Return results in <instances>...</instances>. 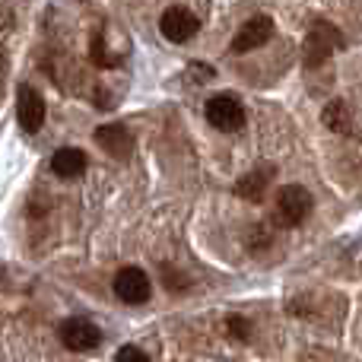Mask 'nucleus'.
Segmentation results:
<instances>
[{
	"label": "nucleus",
	"mask_w": 362,
	"mask_h": 362,
	"mask_svg": "<svg viewBox=\"0 0 362 362\" xmlns=\"http://www.w3.org/2000/svg\"><path fill=\"white\" fill-rule=\"evenodd\" d=\"M226 327H229V334H232V337H238V340H245L251 334L248 318H238V315H232V318L226 321Z\"/></svg>",
	"instance_id": "nucleus-14"
},
{
	"label": "nucleus",
	"mask_w": 362,
	"mask_h": 362,
	"mask_svg": "<svg viewBox=\"0 0 362 362\" xmlns=\"http://www.w3.org/2000/svg\"><path fill=\"white\" fill-rule=\"evenodd\" d=\"M57 337H61V344L67 346V350L86 353L102 344V327L86 318H67L57 325Z\"/></svg>",
	"instance_id": "nucleus-5"
},
{
	"label": "nucleus",
	"mask_w": 362,
	"mask_h": 362,
	"mask_svg": "<svg viewBox=\"0 0 362 362\" xmlns=\"http://www.w3.org/2000/svg\"><path fill=\"white\" fill-rule=\"evenodd\" d=\"M204 115H206V121H210L216 131H223V134H235V131H242L245 127V108H242V102H238L235 95L223 93V95L206 99Z\"/></svg>",
	"instance_id": "nucleus-3"
},
{
	"label": "nucleus",
	"mask_w": 362,
	"mask_h": 362,
	"mask_svg": "<svg viewBox=\"0 0 362 362\" xmlns=\"http://www.w3.org/2000/svg\"><path fill=\"white\" fill-rule=\"evenodd\" d=\"M95 144L102 146V150L108 153V156H115V159H127L131 156V150H134V137H131V131H127L124 124H102L99 131H95Z\"/></svg>",
	"instance_id": "nucleus-10"
},
{
	"label": "nucleus",
	"mask_w": 362,
	"mask_h": 362,
	"mask_svg": "<svg viewBox=\"0 0 362 362\" xmlns=\"http://www.w3.org/2000/svg\"><path fill=\"white\" fill-rule=\"evenodd\" d=\"M0 74H4V57H0Z\"/></svg>",
	"instance_id": "nucleus-16"
},
{
	"label": "nucleus",
	"mask_w": 362,
	"mask_h": 362,
	"mask_svg": "<svg viewBox=\"0 0 362 362\" xmlns=\"http://www.w3.org/2000/svg\"><path fill=\"white\" fill-rule=\"evenodd\" d=\"M197 29H200V19L194 16L187 6H169V10L159 16V32L175 45H185L187 38H194Z\"/></svg>",
	"instance_id": "nucleus-6"
},
{
	"label": "nucleus",
	"mask_w": 362,
	"mask_h": 362,
	"mask_svg": "<svg viewBox=\"0 0 362 362\" xmlns=\"http://www.w3.org/2000/svg\"><path fill=\"white\" fill-rule=\"evenodd\" d=\"M325 124L331 127V131H337V134H350L353 131V121H350V112H346V105L344 102H331V105L325 108Z\"/></svg>",
	"instance_id": "nucleus-12"
},
{
	"label": "nucleus",
	"mask_w": 362,
	"mask_h": 362,
	"mask_svg": "<svg viewBox=\"0 0 362 362\" xmlns=\"http://www.w3.org/2000/svg\"><path fill=\"white\" fill-rule=\"evenodd\" d=\"M115 362H150V356H146L140 346H121L118 356H115Z\"/></svg>",
	"instance_id": "nucleus-15"
},
{
	"label": "nucleus",
	"mask_w": 362,
	"mask_h": 362,
	"mask_svg": "<svg viewBox=\"0 0 362 362\" xmlns=\"http://www.w3.org/2000/svg\"><path fill=\"white\" fill-rule=\"evenodd\" d=\"M89 57H93L95 67L108 70V67H118V57H112L105 51V38H102V29L93 32V42H89Z\"/></svg>",
	"instance_id": "nucleus-13"
},
{
	"label": "nucleus",
	"mask_w": 362,
	"mask_h": 362,
	"mask_svg": "<svg viewBox=\"0 0 362 362\" xmlns=\"http://www.w3.org/2000/svg\"><path fill=\"white\" fill-rule=\"evenodd\" d=\"M112 289H115V296H118L124 305H144V302H150L153 283H150V276H146V270L121 267L118 274H115Z\"/></svg>",
	"instance_id": "nucleus-4"
},
{
	"label": "nucleus",
	"mask_w": 362,
	"mask_h": 362,
	"mask_svg": "<svg viewBox=\"0 0 362 362\" xmlns=\"http://www.w3.org/2000/svg\"><path fill=\"white\" fill-rule=\"evenodd\" d=\"M276 178V169L274 165H257V169H251V172H245L242 178L235 181V194L242 200H251V204H261L264 200V194L270 191V181Z\"/></svg>",
	"instance_id": "nucleus-9"
},
{
	"label": "nucleus",
	"mask_w": 362,
	"mask_h": 362,
	"mask_svg": "<svg viewBox=\"0 0 362 362\" xmlns=\"http://www.w3.org/2000/svg\"><path fill=\"white\" fill-rule=\"evenodd\" d=\"M270 35H274V19L270 16H251L248 23L235 32V38H232V51H235V54L255 51V48H261V45H267Z\"/></svg>",
	"instance_id": "nucleus-8"
},
{
	"label": "nucleus",
	"mask_w": 362,
	"mask_h": 362,
	"mask_svg": "<svg viewBox=\"0 0 362 362\" xmlns=\"http://www.w3.org/2000/svg\"><path fill=\"white\" fill-rule=\"evenodd\" d=\"M86 153L76 150V146H64V150H57L54 156H51V172H54L57 178H80L83 172H86Z\"/></svg>",
	"instance_id": "nucleus-11"
},
{
	"label": "nucleus",
	"mask_w": 362,
	"mask_h": 362,
	"mask_svg": "<svg viewBox=\"0 0 362 362\" xmlns=\"http://www.w3.org/2000/svg\"><path fill=\"white\" fill-rule=\"evenodd\" d=\"M16 118H19V127L25 134H38L45 124V99L35 86L23 83L19 86V95H16Z\"/></svg>",
	"instance_id": "nucleus-7"
},
{
	"label": "nucleus",
	"mask_w": 362,
	"mask_h": 362,
	"mask_svg": "<svg viewBox=\"0 0 362 362\" xmlns=\"http://www.w3.org/2000/svg\"><path fill=\"white\" fill-rule=\"evenodd\" d=\"M337 48H344L340 29L331 23H325V19H315L308 35H305V67H321Z\"/></svg>",
	"instance_id": "nucleus-1"
},
{
	"label": "nucleus",
	"mask_w": 362,
	"mask_h": 362,
	"mask_svg": "<svg viewBox=\"0 0 362 362\" xmlns=\"http://www.w3.org/2000/svg\"><path fill=\"white\" fill-rule=\"evenodd\" d=\"M312 213V194L302 185H286L276 191V204H274V219L280 226H299L308 219Z\"/></svg>",
	"instance_id": "nucleus-2"
}]
</instances>
